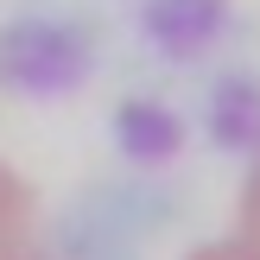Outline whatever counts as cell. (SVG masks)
<instances>
[{"instance_id":"6da1fadb","label":"cell","mask_w":260,"mask_h":260,"mask_svg":"<svg viewBox=\"0 0 260 260\" xmlns=\"http://www.w3.org/2000/svg\"><path fill=\"white\" fill-rule=\"evenodd\" d=\"M190 260H260V165L248 172V184H241L235 235H222V241H210V248H197Z\"/></svg>"},{"instance_id":"7a4b0ae2","label":"cell","mask_w":260,"mask_h":260,"mask_svg":"<svg viewBox=\"0 0 260 260\" xmlns=\"http://www.w3.org/2000/svg\"><path fill=\"white\" fill-rule=\"evenodd\" d=\"M0 260H32L25 254V190L0 165Z\"/></svg>"}]
</instances>
